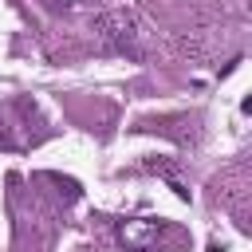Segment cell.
Listing matches in <instances>:
<instances>
[{
    "label": "cell",
    "mask_w": 252,
    "mask_h": 252,
    "mask_svg": "<svg viewBox=\"0 0 252 252\" xmlns=\"http://www.w3.org/2000/svg\"><path fill=\"white\" fill-rule=\"evenodd\" d=\"M114 232H118L122 248L146 252V248H154V244L165 236V220H154V217H126V220H118Z\"/></svg>",
    "instance_id": "obj_2"
},
{
    "label": "cell",
    "mask_w": 252,
    "mask_h": 252,
    "mask_svg": "<svg viewBox=\"0 0 252 252\" xmlns=\"http://www.w3.org/2000/svg\"><path fill=\"white\" fill-rule=\"evenodd\" d=\"M94 32H98V39H102L110 51L138 55V39H142V32H138V16H134V12H126V8L102 12V16L94 20Z\"/></svg>",
    "instance_id": "obj_1"
},
{
    "label": "cell",
    "mask_w": 252,
    "mask_h": 252,
    "mask_svg": "<svg viewBox=\"0 0 252 252\" xmlns=\"http://www.w3.org/2000/svg\"><path fill=\"white\" fill-rule=\"evenodd\" d=\"M63 4H75V0H63Z\"/></svg>",
    "instance_id": "obj_3"
}]
</instances>
